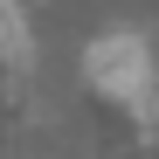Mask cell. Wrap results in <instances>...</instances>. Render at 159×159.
<instances>
[{
    "mask_svg": "<svg viewBox=\"0 0 159 159\" xmlns=\"http://www.w3.org/2000/svg\"><path fill=\"white\" fill-rule=\"evenodd\" d=\"M83 83L131 118H159V62H152V42L131 28H111L83 48Z\"/></svg>",
    "mask_w": 159,
    "mask_h": 159,
    "instance_id": "obj_1",
    "label": "cell"
}]
</instances>
